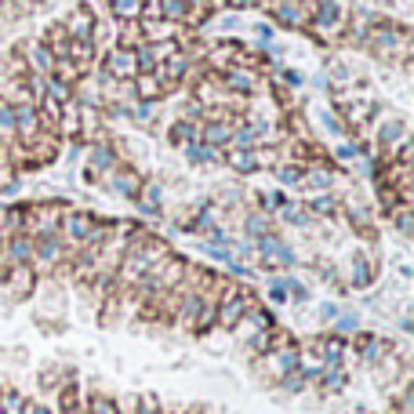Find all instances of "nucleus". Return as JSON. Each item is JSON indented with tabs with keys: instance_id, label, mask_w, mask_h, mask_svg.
Segmentation results:
<instances>
[{
	"instance_id": "nucleus-38",
	"label": "nucleus",
	"mask_w": 414,
	"mask_h": 414,
	"mask_svg": "<svg viewBox=\"0 0 414 414\" xmlns=\"http://www.w3.org/2000/svg\"><path fill=\"white\" fill-rule=\"evenodd\" d=\"M283 80H288L291 87H298V84H302V73H283Z\"/></svg>"
},
{
	"instance_id": "nucleus-12",
	"label": "nucleus",
	"mask_w": 414,
	"mask_h": 414,
	"mask_svg": "<svg viewBox=\"0 0 414 414\" xmlns=\"http://www.w3.org/2000/svg\"><path fill=\"white\" fill-rule=\"evenodd\" d=\"M258 251H262L266 266H269V262H276V266H295V262H298V258H295V251H291L288 244H283L280 236H273V233L258 240Z\"/></svg>"
},
{
	"instance_id": "nucleus-23",
	"label": "nucleus",
	"mask_w": 414,
	"mask_h": 414,
	"mask_svg": "<svg viewBox=\"0 0 414 414\" xmlns=\"http://www.w3.org/2000/svg\"><path fill=\"white\" fill-rule=\"evenodd\" d=\"M378 138H381V146H396V142H403L407 138V127H403V120H386L381 124V131H378Z\"/></svg>"
},
{
	"instance_id": "nucleus-39",
	"label": "nucleus",
	"mask_w": 414,
	"mask_h": 414,
	"mask_svg": "<svg viewBox=\"0 0 414 414\" xmlns=\"http://www.w3.org/2000/svg\"><path fill=\"white\" fill-rule=\"evenodd\" d=\"M138 414H156V403H149V400H146V403L138 407Z\"/></svg>"
},
{
	"instance_id": "nucleus-30",
	"label": "nucleus",
	"mask_w": 414,
	"mask_h": 414,
	"mask_svg": "<svg viewBox=\"0 0 414 414\" xmlns=\"http://www.w3.org/2000/svg\"><path fill=\"white\" fill-rule=\"evenodd\" d=\"M218 226H214V211L211 207H204L193 222H189V233H214Z\"/></svg>"
},
{
	"instance_id": "nucleus-18",
	"label": "nucleus",
	"mask_w": 414,
	"mask_h": 414,
	"mask_svg": "<svg viewBox=\"0 0 414 414\" xmlns=\"http://www.w3.org/2000/svg\"><path fill=\"white\" fill-rule=\"evenodd\" d=\"M109 185L116 189V193H120V197H127V200H135V193H138V189H142V178H138L135 171H120V168H116V171L109 175Z\"/></svg>"
},
{
	"instance_id": "nucleus-11",
	"label": "nucleus",
	"mask_w": 414,
	"mask_h": 414,
	"mask_svg": "<svg viewBox=\"0 0 414 414\" xmlns=\"http://www.w3.org/2000/svg\"><path fill=\"white\" fill-rule=\"evenodd\" d=\"M22 51H26V70H29V73H37V77H55V58H51V51H48L44 40H29Z\"/></svg>"
},
{
	"instance_id": "nucleus-31",
	"label": "nucleus",
	"mask_w": 414,
	"mask_h": 414,
	"mask_svg": "<svg viewBox=\"0 0 414 414\" xmlns=\"http://www.w3.org/2000/svg\"><path fill=\"white\" fill-rule=\"evenodd\" d=\"M309 211H312V214H334L338 204H334V197L320 193V197H312V200H309Z\"/></svg>"
},
{
	"instance_id": "nucleus-28",
	"label": "nucleus",
	"mask_w": 414,
	"mask_h": 414,
	"mask_svg": "<svg viewBox=\"0 0 414 414\" xmlns=\"http://www.w3.org/2000/svg\"><path fill=\"white\" fill-rule=\"evenodd\" d=\"M371 283V262H367V254H356L353 258V288H367Z\"/></svg>"
},
{
	"instance_id": "nucleus-35",
	"label": "nucleus",
	"mask_w": 414,
	"mask_h": 414,
	"mask_svg": "<svg viewBox=\"0 0 414 414\" xmlns=\"http://www.w3.org/2000/svg\"><path fill=\"white\" fill-rule=\"evenodd\" d=\"M360 156V146H338V160H353Z\"/></svg>"
},
{
	"instance_id": "nucleus-8",
	"label": "nucleus",
	"mask_w": 414,
	"mask_h": 414,
	"mask_svg": "<svg viewBox=\"0 0 414 414\" xmlns=\"http://www.w3.org/2000/svg\"><path fill=\"white\" fill-rule=\"evenodd\" d=\"M62 33H66L70 40H94L99 44V22H94L91 8H77L66 18V26H62Z\"/></svg>"
},
{
	"instance_id": "nucleus-37",
	"label": "nucleus",
	"mask_w": 414,
	"mask_h": 414,
	"mask_svg": "<svg viewBox=\"0 0 414 414\" xmlns=\"http://www.w3.org/2000/svg\"><path fill=\"white\" fill-rule=\"evenodd\" d=\"M338 327H342V331H353V327H356V320H353V316H342Z\"/></svg>"
},
{
	"instance_id": "nucleus-14",
	"label": "nucleus",
	"mask_w": 414,
	"mask_h": 414,
	"mask_svg": "<svg viewBox=\"0 0 414 414\" xmlns=\"http://www.w3.org/2000/svg\"><path fill=\"white\" fill-rule=\"evenodd\" d=\"M222 87L233 91V94H254V91H258V77L233 66V70H226V77H222Z\"/></svg>"
},
{
	"instance_id": "nucleus-6",
	"label": "nucleus",
	"mask_w": 414,
	"mask_h": 414,
	"mask_svg": "<svg viewBox=\"0 0 414 414\" xmlns=\"http://www.w3.org/2000/svg\"><path fill=\"white\" fill-rule=\"evenodd\" d=\"M102 77L109 84H131L138 77V62H135V48H113L102 62Z\"/></svg>"
},
{
	"instance_id": "nucleus-42",
	"label": "nucleus",
	"mask_w": 414,
	"mask_h": 414,
	"mask_svg": "<svg viewBox=\"0 0 414 414\" xmlns=\"http://www.w3.org/2000/svg\"><path fill=\"white\" fill-rule=\"evenodd\" d=\"M233 4H236V8H244V4H251V0H233Z\"/></svg>"
},
{
	"instance_id": "nucleus-16",
	"label": "nucleus",
	"mask_w": 414,
	"mask_h": 414,
	"mask_svg": "<svg viewBox=\"0 0 414 414\" xmlns=\"http://www.w3.org/2000/svg\"><path fill=\"white\" fill-rule=\"evenodd\" d=\"M276 18L283 26H291V29H302L309 22V11L302 4H295V0H280V4H276Z\"/></svg>"
},
{
	"instance_id": "nucleus-40",
	"label": "nucleus",
	"mask_w": 414,
	"mask_h": 414,
	"mask_svg": "<svg viewBox=\"0 0 414 414\" xmlns=\"http://www.w3.org/2000/svg\"><path fill=\"white\" fill-rule=\"evenodd\" d=\"M295 4H302V8H305V11H312V8H316V4H320V0H295Z\"/></svg>"
},
{
	"instance_id": "nucleus-19",
	"label": "nucleus",
	"mask_w": 414,
	"mask_h": 414,
	"mask_svg": "<svg viewBox=\"0 0 414 414\" xmlns=\"http://www.w3.org/2000/svg\"><path fill=\"white\" fill-rule=\"evenodd\" d=\"M160 197H164V189L156 182H142V189L135 193V200H138V207L146 214H160Z\"/></svg>"
},
{
	"instance_id": "nucleus-20",
	"label": "nucleus",
	"mask_w": 414,
	"mask_h": 414,
	"mask_svg": "<svg viewBox=\"0 0 414 414\" xmlns=\"http://www.w3.org/2000/svg\"><path fill=\"white\" fill-rule=\"evenodd\" d=\"M15 142V102H8L0 94V146Z\"/></svg>"
},
{
	"instance_id": "nucleus-25",
	"label": "nucleus",
	"mask_w": 414,
	"mask_h": 414,
	"mask_svg": "<svg viewBox=\"0 0 414 414\" xmlns=\"http://www.w3.org/2000/svg\"><path fill=\"white\" fill-rule=\"evenodd\" d=\"M305 168L302 164H276V182L280 185H302Z\"/></svg>"
},
{
	"instance_id": "nucleus-27",
	"label": "nucleus",
	"mask_w": 414,
	"mask_h": 414,
	"mask_svg": "<svg viewBox=\"0 0 414 414\" xmlns=\"http://www.w3.org/2000/svg\"><path fill=\"white\" fill-rule=\"evenodd\" d=\"M302 185H309V189H324V185H331V171L327 168H309L305 175H302Z\"/></svg>"
},
{
	"instance_id": "nucleus-13",
	"label": "nucleus",
	"mask_w": 414,
	"mask_h": 414,
	"mask_svg": "<svg viewBox=\"0 0 414 414\" xmlns=\"http://www.w3.org/2000/svg\"><path fill=\"white\" fill-rule=\"evenodd\" d=\"M87 168H91V175H94V178L113 175V171H116V149H113L109 142H99V146L91 149V160H87Z\"/></svg>"
},
{
	"instance_id": "nucleus-3",
	"label": "nucleus",
	"mask_w": 414,
	"mask_h": 414,
	"mask_svg": "<svg viewBox=\"0 0 414 414\" xmlns=\"http://www.w3.org/2000/svg\"><path fill=\"white\" fill-rule=\"evenodd\" d=\"M316 37H324V40H334L342 33V26H345V8H342V0H320L312 11H309V22H305Z\"/></svg>"
},
{
	"instance_id": "nucleus-41",
	"label": "nucleus",
	"mask_w": 414,
	"mask_h": 414,
	"mask_svg": "<svg viewBox=\"0 0 414 414\" xmlns=\"http://www.w3.org/2000/svg\"><path fill=\"white\" fill-rule=\"evenodd\" d=\"M8 178H11V175H8V168H0V189L8 185Z\"/></svg>"
},
{
	"instance_id": "nucleus-15",
	"label": "nucleus",
	"mask_w": 414,
	"mask_h": 414,
	"mask_svg": "<svg viewBox=\"0 0 414 414\" xmlns=\"http://www.w3.org/2000/svg\"><path fill=\"white\" fill-rule=\"evenodd\" d=\"M131 84H135V94H138L142 102H156V99H160V94L168 91V84L156 77V73H138Z\"/></svg>"
},
{
	"instance_id": "nucleus-32",
	"label": "nucleus",
	"mask_w": 414,
	"mask_h": 414,
	"mask_svg": "<svg viewBox=\"0 0 414 414\" xmlns=\"http://www.w3.org/2000/svg\"><path fill=\"white\" fill-rule=\"evenodd\" d=\"M182 4H185V22H200L204 11L211 8V0H182Z\"/></svg>"
},
{
	"instance_id": "nucleus-26",
	"label": "nucleus",
	"mask_w": 414,
	"mask_h": 414,
	"mask_svg": "<svg viewBox=\"0 0 414 414\" xmlns=\"http://www.w3.org/2000/svg\"><path fill=\"white\" fill-rule=\"evenodd\" d=\"M185 156H189L193 164H211L214 156H218V149H211V146H204V142H189V146H185Z\"/></svg>"
},
{
	"instance_id": "nucleus-9",
	"label": "nucleus",
	"mask_w": 414,
	"mask_h": 414,
	"mask_svg": "<svg viewBox=\"0 0 414 414\" xmlns=\"http://www.w3.org/2000/svg\"><path fill=\"white\" fill-rule=\"evenodd\" d=\"M0 262L8 266H29L33 262V236L29 233H15L4 240V251H0Z\"/></svg>"
},
{
	"instance_id": "nucleus-33",
	"label": "nucleus",
	"mask_w": 414,
	"mask_h": 414,
	"mask_svg": "<svg viewBox=\"0 0 414 414\" xmlns=\"http://www.w3.org/2000/svg\"><path fill=\"white\" fill-rule=\"evenodd\" d=\"M87 414H120V407L106 396H94V400H87Z\"/></svg>"
},
{
	"instance_id": "nucleus-1",
	"label": "nucleus",
	"mask_w": 414,
	"mask_h": 414,
	"mask_svg": "<svg viewBox=\"0 0 414 414\" xmlns=\"http://www.w3.org/2000/svg\"><path fill=\"white\" fill-rule=\"evenodd\" d=\"M164 258H168V244L153 240V236H131L120 266H116V283L120 288H135V283L142 276H149Z\"/></svg>"
},
{
	"instance_id": "nucleus-24",
	"label": "nucleus",
	"mask_w": 414,
	"mask_h": 414,
	"mask_svg": "<svg viewBox=\"0 0 414 414\" xmlns=\"http://www.w3.org/2000/svg\"><path fill=\"white\" fill-rule=\"evenodd\" d=\"M244 229H247V236H251V240H262V236H269V214H262V211L247 214Z\"/></svg>"
},
{
	"instance_id": "nucleus-34",
	"label": "nucleus",
	"mask_w": 414,
	"mask_h": 414,
	"mask_svg": "<svg viewBox=\"0 0 414 414\" xmlns=\"http://www.w3.org/2000/svg\"><path fill=\"white\" fill-rule=\"evenodd\" d=\"M22 407H26V400L18 393H4V396H0V410H4V414H22Z\"/></svg>"
},
{
	"instance_id": "nucleus-7",
	"label": "nucleus",
	"mask_w": 414,
	"mask_h": 414,
	"mask_svg": "<svg viewBox=\"0 0 414 414\" xmlns=\"http://www.w3.org/2000/svg\"><path fill=\"white\" fill-rule=\"evenodd\" d=\"M62 258H70V247L62 244L58 233L33 240V262H29L33 269H55V266H62Z\"/></svg>"
},
{
	"instance_id": "nucleus-4",
	"label": "nucleus",
	"mask_w": 414,
	"mask_h": 414,
	"mask_svg": "<svg viewBox=\"0 0 414 414\" xmlns=\"http://www.w3.org/2000/svg\"><path fill=\"white\" fill-rule=\"evenodd\" d=\"M251 309V298L244 291H236L233 283H222V295H218V312H214V324L222 327H236Z\"/></svg>"
},
{
	"instance_id": "nucleus-10",
	"label": "nucleus",
	"mask_w": 414,
	"mask_h": 414,
	"mask_svg": "<svg viewBox=\"0 0 414 414\" xmlns=\"http://www.w3.org/2000/svg\"><path fill=\"white\" fill-rule=\"evenodd\" d=\"M273 149L266 153V149H258V146H254V149H229V168L233 171H240V175H251V171H258L266 160L273 164Z\"/></svg>"
},
{
	"instance_id": "nucleus-36",
	"label": "nucleus",
	"mask_w": 414,
	"mask_h": 414,
	"mask_svg": "<svg viewBox=\"0 0 414 414\" xmlns=\"http://www.w3.org/2000/svg\"><path fill=\"white\" fill-rule=\"evenodd\" d=\"M22 414H51V410H48L44 403H26V407H22Z\"/></svg>"
},
{
	"instance_id": "nucleus-21",
	"label": "nucleus",
	"mask_w": 414,
	"mask_h": 414,
	"mask_svg": "<svg viewBox=\"0 0 414 414\" xmlns=\"http://www.w3.org/2000/svg\"><path fill=\"white\" fill-rule=\"evenodd\" d=\"M109 11L120 22H138L142 18V0H109Z\"/></svg>"
},
{
	"instance_id": "nucleus-17",
	"label": "nucleus",
	"mask_w": 414,
	"mask_h": 414,
	"mask_svg": "<svg viewBox=\"0 0 414 414\" xmlns=\"http://www.w3.org/2000/svg\"><path fill=\"white\" fill-rule=\"evenodd\" d=\"M171 142H175V146H189V142H200V120H197V116L175 120V127H171Z\"/></svg>"
},
{
	"instance_id": "nucleus-29",
	"label": "nucleus",
	"mask_w": 414,
	"mask_h": 414,
	"mask_svg": "<svg viewBox=\"0 0 414 414\" xmlns=\"http://www.w3.org/2000/svg\"><path fill=\"white\" fill-rule=\"evenodd\" d=\"M283 204H288V197H283L280 189H276V193H258V211L262 214H276Z\"/></svg>"
},
{
	"instance_id": "nucleus-2",
	"label": "nucleus",
	"mask_w": 414,
	"mask_h": 414,
	"mask_svg": "<svg viewBox=\"0 0 414 414\" xmlns=\"http://www.w3.org/2000/svg\"><path fill=\"white\" fill-rule=\"evenodd\" d=\"M58 236H62V244H66L70 251L99 247L109 236V226L102 218H94L91 211H70L66 207V214H62V222H58Z\"/></svg>"
},
{
	"instance_id": "nucleus-5",
	"label": "nucleus",
	"mask_w": 414,
	"mask_h": 414,
	"mask_svg": "<svg viewBox=\"0 0 414 414\" xmlns=\"http://www.w3.org/2000/svg\"><path fill=\"white\" fill-rule=\"evenodd\" d=\"M62 214H66V207H62V204H33V207H26V233L33 240L58 233Z\"/></svg>"
},
{
	"instance_id": "nucleus-22",
	"label": "nucleus",
	"mask_w": 414,
	"mask_h": 414,
	"mask_svg": "<svg viewBox=\"0 0 414 414\" xmlns=\"http://www.w3.org/2000/svg\"><path fill=\"white\" fill-rule=\"evenodd\" d=\"M8 283L15 295H26L29 283H33V266H8Z\"/></svg>"
}]
</instances>
